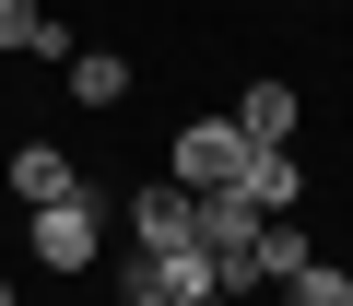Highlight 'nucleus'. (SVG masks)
Masks as SVG:
<instances>
[{"instance_id":"nucleus-1","label":"nucleus","mask_w":353,"mask_h":306,"mask_svg":"<svg viewBox=\"0 0 353 306\" xmlns=\"http://www.w3.org/2000/svg\"><path fill=\"white\" fill-rule=\"evenodd\" d=\"M24 259H36V271H59V283H83V271L106 259V212H94V189H71V201L24 212Z\"/></svg>"},{"instance_id":"nucleus-2","label":"nucleus","mask_w":353,"mask_h":306,"mask_svg":"<svg viewBox=\"0 0 353 306\" xmlns=\"http://www.w3.org/2000/svg\"><path fill=\"white\" fill-rule=\"evenodd\" d=\"M165 177H176V189H236V177H248V130H236V106H224V118H189V130H176Z\"/></svg>"},{"instance_id":"nucleus-3","label":"nucleus","mask_w":353,"mask_h":306,"mask_svg":"<svg viewBox=\"0 0 353 306\" xmlns=\"http://www.w3.org/2000/svg\"><path fill=\"white\" fill-rule=\"evenodd\" d=\"M0 177H12V201H24V212H48V201H71V189H83V165H71L59 141H12V165H0Z\"/></svg>"},{"instance_id":"nucleus-4","label":"nucleus","mask_w":353,"mask_h":306,"mask_svg":"<svg viewBox=\"0 0 353 306\" xmlns=\"http://www.w3.org/2000/svg\"><path fill=\"white\" fill-rule=\"evenodd\" d=\"M59 71H71V106H130V94H141V71H130V48H71Z\"/></svg>"},{"instance_id":"nucleus-5","label":"nucleus","mask_w":353,"mask_h":306,"mask_svg":"<svg viewBox=\"0 0 353 306\" xmlns=\"http://www.w3.org/2000/svg\"><path fill=\"white\" fill-rule=\"evenodd\" d=\"M0 59H71V24L48 0H0Z\"/></svg>"},{"instance_id":"nucleus-6","label":"nucleus","mask_w":353,"mask_h":306,"mask_svg":"<svg viewBox=\"0 0 353 306\" xmlns=\"http://www.w3.org/2000/svg\"><path fill=\"white\" fill-rule=\"evenodd\" d=\"M259 212H294L306 201V165H294V141H248V177H236Z\"/></svg>"},{"instance_id":"nucleus-7","label":"nucleus","mask_w":353,"mask_h":306,"mask_svg":"<svg viewBox=\"0 0 353 306\" xmlns=\"http://www.w3.org/2000/svg\"><path fill=\"white\" fill-rule=\"evenodd\" d=\"M130 247H189V189H176V177H153L130 201Z\"/></svg>"},{"instance_id":"nucleus-8","label":"nucleus","mask_w":353,"mask_h":306,"mask_svg":"<svg viewBox=\"0 0 353 306\" xmlns=\"http://www.w3.org/2000/svg\"><path fill=\"white\" fill-rule=\"evenodd\" d=\"M236 130H248V141H294V130H306L294 83H283V71H271V83H248V94H236Z\"/></svg>"},{"instance_id":"nucleus-9","label":"nucleus","mask_w":353,"mask_h":306,"mask_svg":"<svg viewBox=\"0 0 353 306\" xmlns=\"http://www.w3.org/2000/svg\"><path fill=\"white\" fill-rule=\"evenodd\" d=\"M306 259H318V247H306V224H294V212H271V224H259V283H294Z\"/></svg>"},{"instance_id":"nucleus-10","label":"nucleus","mask_w":353,"mask_h":306,"mask_svg":"<svg viewBox=\"0 0 353 306\" xmlns=\"http://www.w3.org/2000/svg\"><path fill=\"white\" fill-rule=\"evenodd\" d=\"M283 306H353V271H341V259H306V271L283 283Z\"/></svg>"},{"instance_id":"nucleus-11","label":"nucleus","mask_w":353,"mask_h":306,"mask_svg":"<svg viewBox=\"0 0 353 306\" xmlns=\"http://www.w3.org/2000/svg\"><path fill=\"white\" fill-rule=\"evenodd\" d=\"M176 306H236V294H224V283H212V294H176Z\"/></svg>"},{"instance_id":"nucleus-12","label":"nucleus","mask_w":353,"mask_h":306,"mask_svg":"<svg viewBox=\"0 0 353 306\" xmlns=\"http://www.w3.org/2000/svg\"><path fill=\"white\" fill-rule=\"evenodd\" d=\"M0 306H24V294H12V283H0Z\"/></svg>"},{"instance_id":"nucleus-13","label":"nucleus","mask_w":353,"mask_h":306,"mask_svg":"<svg viewBox=\"0 0 353 306\" xmlns=\"http://www.w3.org/2000/svg\"><path fill=\"white\" fill-rule=\"evenodd\" d=\"M341 271H353V259H341Z\"/></svg>"}]
</instances>
